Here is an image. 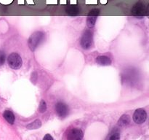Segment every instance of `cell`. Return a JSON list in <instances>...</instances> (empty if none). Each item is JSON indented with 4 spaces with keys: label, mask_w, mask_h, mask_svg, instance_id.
<instances>
[{
    "label": "cell",
    "mask_w": 149,
    "mask_h": 140,
    "mask_svg": "<svg viewBox=\"0 0 149 140\" xmlns=\"http://www.w3.org/2000/svg\"><path fill=\"white\" fill-rule=\"evenodd\" d=\"M6 60V55L4 51L0 50V66L4 64Z\"/></svg>",
    "instance_id": "16"
},
{
    "label": "cell",
    "mask_w": 149,
    "mask_h": 140,
    "mask_svg": "<svg viewBox=\"0 0 149 140\" xmlns=\"http://www.w3.org/2000/svg\"><path fill=\"white\" fill-rule=\"evenodd\" d=\"M45 37V34L43 32L41 31H37L32 34L29 39L28 45H29V48L31 51H34L36 48L39 47L44 40Z\"/></svg>",
    "instance_id": "1"
},
{
    "label": "cell",
    "mask_w": 149,
    "mask_h": 140,
    "mask_svg": "<svg viewBox=\"0 0 149 140\" xmlns=\"http://www.w3.org/2000/svg\"><path fill=\"white\" fill-rule=\"evenodd\" d=\"M3 117L7 120L8 123L13 125L15 122V115L13 112L10 110H5L3 113Z\"/></svg>",
    "instance_id": "10"
},
{
    "label": "cell",
    "mask_w": 149,
    "mask_h": 140,
    "mask_svg": "<svg viewBox=\"0 0 149 140\" xmlns=\"http://www.w3.org/2000/svg\"><path fill=\"white\" fill-rule=\"evenodd\" d=\"M84 133L78 128H73L70 130L67 135V140H82Z\"/></svg>",
    "instance_id": "8"
},
{
    "label": "cell",
    "mask_w": 149,
    "mask_h": 140,
    "mask_svg": "<svg viewBox=\"0 0 149 140\" xmlns=\"http://www.w3.org/2000/svg\"><path fill=\"white\" fill-rule=\"evenodd\" d=\"M133 120L137 124H142L146 120L147 118V113L145 109H138L135 111L133 114Z\"/></svg>",
    "instance_id": "7"
},
{
    "label": "cell",
    "mask_w": 149,
    "mask_h": 140,
    "mask_svg": "<svg viewBox=\"0 0 149 140\" xmlns=\"http://www.w3.org/2000/svg\"><path fill=\"white\" fill-rule=\"evenodd\" d=\"M93 32L90 30H86L82 34V36L80 40L81 47L84 50H88L93 45Z\"/></svg>",
    "instance_id": "3"
},
{
    "label": "cell",
    "mask_w": 149,
    "mask_h": 140,
    "mask_svg": "<svg viewBox=\"0 0 149 140\" xmlns=\"http://www.w3.org/2000/svg\"><path fill=\"white\" fill-rule=\"evenodd\" d=\"M131 12H132V15L135 17L142 18L148 15V8L143 3L138 2L134 5Z\"/></svg>",
    "instance_id": "4"
},
{
    "label": "cell",
    "mask_w": 149,
    "mask_h": 140,
    "mask_svg": "<svg viewBox=\"0 0 149 140\" xmlns=\"http://www.w3.org/2000/svg\"><path fill=\"white\" fill-rule=\"evenodd\" d=\"M96 62L97 64L101 66H109L112 63L111 59L106 55H99L96 58Z\"/></svg>",
    "instance_id": "9"
},
{
    "label": "cell",
    "mask_w": 149,
    "mask_h": 140,
    "mask_svg": "<svg viewBox=\"0 0 149 140\" xmlns=\"http://www.w3.org/2000/svg\"><path fill=\"white\" fill-rule=\"evenodd\" d=\"M130 123V117L128 115H123L118 121L119 125L122 127H125L128 125Z\"/></svg>",
    "instance_id": "11"
},
{
    "label": "cell",
    "mask_w": 149,
    "mask_h": 140,
    "mask_svg": "<svg viewBox=\"0 0 149 140\" xmlns=\"http://www.w3.org/2000/svg\"><path fill=\"white\" fill-rule=\"evenodd\" d=\"M7 64H8L9 66L13 69H18L21 67L23 61L18 53L12 52L7 58Z\"/></svg>",
    "instance_id": "2"
},
{
    "label": "cell",
    "mask_w": 149,
    "mask_h": 140,
    "mask_svg": "<svg viewBox=\"0 0 149 140\" xmlns=\"http://www.w3.org/2000/svg\"><path fill=\"white\" fill-rule=\"evenodd\" d=\"M42 126V122H41L40 120L36 119L33 122L31 123L29 125H27L26 128L29 130H33V129H37V128H40Z\"/></svg>",
    "instance_id": "13"
},
{
    "label": "cell",
    "mask_w": 149,
    "mask_h": 140,
    "mask_svg": "<svg viewBox=\"0 0 149 140\" xmlns=\"http://www.w3.org/2000/svg\"><path fill=\"white\" fill-rule=\"evenodd\" d=\"M55 112L58 117L61 118H65L69 113V108L63 102H58L55 104Z\"/></svg>",
    "instance_id": "5"
},
{
    "label": "cell",
    "mask_w": 149,
    "mask_h": 140,
    "mask_svg": "<svg viewBox=\"0 0 149 140\" xmlns=\"http://www.w3.org/2000/svg\"><path fill=\"white\" fill-rule=\"evenodd\" d=\"M100 14L99 9H93L88 13V17L87 18V26L89 29H92L95 26L97 20V17Z\"/></svg>",
    "instance_id": "6"
},
{
    "label": "cell",
    "mask_w": 149,
    "mask_h": 140,
    "mask_svg": "<svg viewBox=\"0 0 149 140\" xmlns=\"http://www.w3.org/2000/svg\"><path fill=\"white\" fill-rule=\"evenodd\" d=\"M109 140H120V134L118 131H114L111 134Z\"/></svg>",
    "instance_id": "15"
},
{
    "label": "cell",
    "mask_w": 149,
    "mask_h": 140,
    "mask_svg": "<svg viewBox=\"0 0 149 140\" xmlns=\"http://www.w3.org/2000/svg\"><path fill=\"white\" fill-rule=\"evenodd\" d=\"M39 112H41V113H43L45 112V111L47 110V104L46 102H45L44 100H42L40 102V104H39Z\"/></svg>",
    "instance_id": "14"
},
{
    "label": "cell",
    "mask_w": 149,
    "mask_h": 140,
    "mask_svg": "<svg viewBox=\"0 0 149 140\" xmlns=\"http://www.w3.org/2000/svg\"><path fill=\"white\" fill-rule=\"evenodd\" d=\"M66 13L69 15L75 16L79 13V9L76 5H70L68 8L66 9Z\"/></svg>",
    "instance_id": "12"
},
{
    "label": "cell",
    "mask_w": 149,
    "mask_h": 140,
    "mask_svg": "<svg viewBox=\"0 0 149 140\" xmlns=\"http://www.w3.org/2000/svg\"><path fill=\"white\" fill-rule=\"evenodd\" d=\"M43 140H54V139H53V138H52V136L50 135V134H46L45 136H44Z\"/></svg>",
    "instance_id": "17"
}]
</instances>
